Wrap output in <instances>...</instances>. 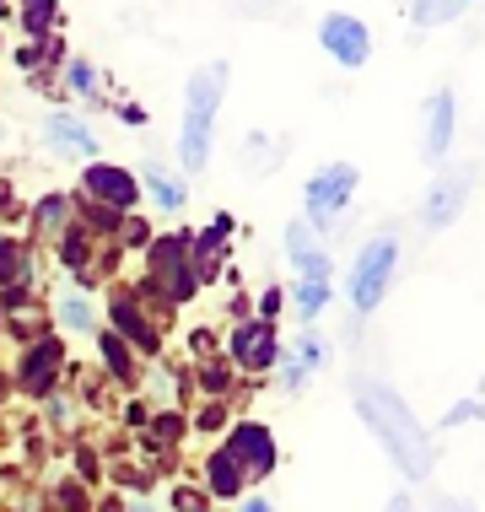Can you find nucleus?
<instances>
[{
	"mask_svg": "<svg viewBox=\"0 0 485 512\" xmlns=\"http://www.w3.org/2000/svg\"><path fill=\"white\" fill-rule=\"evenodd\" d=\"M351 399H356V415L367 421L372 442L388 453V464L399 469L405 480H426L432 475V437H426V426L415 421L410 399L394 389V383L372 378V372H356L351 378Z\"/></svg>",
	"mask_w": 485,
	"mask_h": 512,
	"instance_id": "f257e3e1",
	"label": "nucleus"
},
{
	"mask_svg": "<svg viewBox=\"0 0 485 512\" xmlns=\"http://www.w3.org/2000/svg\"><path fill=\"white\" fill-rule=\"evenodd\" d=\"M227 76H232V65L211 60L184 81V114H178V168H184V178L211 168L216 119H221V103H227Z\"/></svg>",
	"mask_w": 485,
	"mask_h": 512,
	"instance_id": "f03ea898",
	"label": "nucleus"
},
{
	"mask_svg": "<svg viewBox=\"0 0 485 512\" xmlns=\"http://www.w3.org/2000/svg\"><path fill=\"white\" fill-rule=\"evenodd\" d=\"M394 275H399V238L394 232H372V238L356 248V259H351V286H345L351 313L356 318L378 313L383 297L394 292Z\"/></svg>",
	"mask_w": 485,
	"mask_h": 512,
	"instance_id": "7ed1b4c3",
	"label": "nucleus"
},
{
	"mask_svg": "<svg viewBox=\"0 0 485 512\" xmlns=\"http://www.w3.org/2000/svg\"><path fill=\"white\" fill-rule=\"evenodd\" d=\"M108 329H114L135 356H146V362H157L162 345H168V318L151 308V302L135 297L130 286H114V292H108Z\"/></svg>",
	"mask_w": 485,
	"mask_h": 512,
	"instance_id": "20e7f679",
	"label": "nucleus"
},
{
	"mask_svg": "<svg viewBox=\"0 0 485 512\" xmlns=\"http://www.w3.org/2000/svg\"><path fill=\"white\" fill-rule=\"evenodd\" d=\"M356 184H362V168H356V162H324V168L308 173V184H302V205H308L302 221H308L313 232H329L345 216Z\"/></svg>",
	"mask_w": 485,
	"mask_h": 512,
	"instance_id": "39448f33",
	"label": "nucleus"
},
{
	"mask_svg": "<svg viewBox=\"0 0 485 512\" xmlns=\"http://www.w3.org/2000/svg\"><path fill=\"white\" fill-rule=\"evenodd\" d=\"M81 200L103 205L114 216H135L146 205L141 178H135V168H124V162H87L81 168Z\"/></svg>",
	"mask_w": 485,
	"mask_h": 512,
	"instance_id": "423d86ee",
	"label": "nucleus"
},
{
	"mask_svg": "<svg viewBox=\"0 0 485 512\" xmlns=\"http://www.w3.org/2000/svg\"><path fill=\"white\" fill-rule=\"evenodd\" d=\"M227 362L248 372V378H265L281 362V324H265V318H238L227 329Z\"/></svg>",
	"mask_w": 485,
	"mask_h": 512,
	"instance_id": "0eeeda50",
	"label": "nucleus"
},
{
	"mask_svg": "<svg viewBox=\"0 0 485 512\" xmlns=\"http://www.w3.org/2000/svg\"><path fill=\"white\" fill-rule=\"evenodd\" d=\"M318 49L340 65V71H362L372 60V27L356 11H324L318 17Z\"/></svg>",
	"mask_w": 485,
	"mask_h": 512,
	"instance_id": "6e6552de",
	"label": "nucleus"
},
{
	"mask_svg": "<svg viewBox=\"0 0 485 512\" xmlns=\"http://www.w3.org/2000/svg\"><path fill=\"white\" fill-rule=\"evenodd\" d=\"M475 178H480L475 162H469V168H437L432 189H426V200H421V227H426V232L453 227V221L464 216V205H469V189H475Z\"/></svg>",
	"mask_w": 485,
	"mask_h": 512,
	"instance_id": "1a4fd4ad",
	"label": "nucleus"
},
{
	"mask_svg": "<svg viewBox=\"0 0 485 512\" xmlns=\"http://www.w3.org/2000/svg\"><path fill=\"white\" fill-rule=\"evenodd\" d=\"M221 448L238 459V469L248 480H265L275 464H281V448H275V437H270V426L265 421H232L227 426V442Z\"/></svg>",
	"mask_w": 485,
	"mask_h": 512,
	"instance_id": "9d476101",
	"label": "nucleus"
},
{
	"mask_svg": "<svg viewBox=\"0 0 485 512\" xmlns=\"http://www.w3.org/2000/svg\"><path fill=\"white\" fill-rule=\"evenodd\" d=\"M453 130H459V92L453 87H437L426 98V124H421V162L442 168L453 151Z\"/></svg>",
	"mask_w": 485,
	"mask_h": 512,
	"instance_id": "9b49d317",
	"label": "nucleus"
},
{
	"mask_svg": "<svg viewBox=\"0 0 485 512\" xmlns=\"http://www.w3.org/2000/svg\"><path fill=\"white\" fill-rule=\"evenodd\" d=\"M60 367H65L60 335H38V340H27V351H22V362H17V383H22L27 394H49L54 383H60Z\"/></svg>",
	"mask_w": 485,
	"mask_h": 512,
	"instance_id": "f8f14e48",
	"label": "nucleus"
},
{
	"mask_svg": "<svg viewBox=\"0 0 485 512\" xmlns=\"http://www.w3.org/2000/svg\"><path fill=\"white\" fill-rule=\"evenodd\" d=\"M232 232H238V221H232L227 211H216L211 227H200L189 238V265H194V275H200V286H211L221 275V259H227V238H232Z\"/></svg>",
	"mask_w": 485,
	"mask_h": 512,
	"instance_id": "ddd939ff",
	"label": "nucleus"
},
{
	"mask_svg": "<svg viewBox=\"0 0 485 512\" xmlns=\"http://www.w3.org/2000/svg\"><path fill=\"white\" fill-rule=\"evenodd\" d=\"M286 265L297 270V281H329V248L308 221H286Z\"/></svg>",
	"mask_w": 485,
	"mask_h": 512,
	"instance_id": "4468645a",
	"label": "nucleus"
},
{
	"mask_svg": "<svg viewBox=\"0 0 485 512\" xmlns=\"http://www.w3.org/2000/svg\"><path fill=\"white\" fill-rule=\"evenodd\" d=\"M135 178H141V195H151V205H157V211L184 216V205H189V178H184V173H173L168 162H157V157H141Z\"/></svg>",
	"mask_w": 485,
	"mask_h": 512,
	"instance_id": "2eb2a0df",
	"label": "nucleus"
},
{
	"mask_svg": "<svg viewBox=\"0 0 485 512\" xmlns=\"http://www.w3.org/2000/svg\"><path fill=\"white\" fill-rule=\"evenodd\" d=\"M44 141H49V151H60V157L97 162V130H92V119H81V114H49Z\"/></svg>",
	"mask_w": 485,
	"mask_h": 512,
	"instance_id": "dca6fc26",
	"label": "nucleus"
},
{
	"mask_svg": "<svg viewBox=\"0 0 485 512\" xmlns=\"http://www.w3.org/2000/svg\"><path fill=\"white\" fill-rule=\"evenodd\" d=\"M92 345H97V356H103V367H108V378H114V383H124V389L141 383V372H135V351L114 335V329H92Z\"/></svg>",
	"mask_w": 485,
	"mask_h": 512,
	"instance_id": "f3484780",
	"label": "nucleus"
},
{
	"mask_svg": "<svg viewBox=\"0 0 485 512\" xmlns=\"http://www.w3.org/2000/svg\"><path fill=\"white\" fill-rule=\"evenodd\" d=\"M243 486H248V475L238 469V459H232L227 448H216L211 459H205V491L221 496V502H232V496H243Z\"/></svg>",
	"mask_w": 485,
	"mask_h": 512,
	"instance_id": "a211bd4d",
	"label": "nucleus"
},
{
	"mask_svg": "<svg viewBox=\"0 0 485 512\" xmlns=\"http://www.w3.org/2000/svg\"><path fill=\"white\" fill-rule=\"evenodd\" d=\"M194 378H200L205 399H227L232 389H238V367H232L227 356H205V362L194 367Z\"/></svg>",
	"mask_w": 485,
	"mask_h": 512,
	"instance_id": "6ab92c4d",
	"label": "nucleus"
},
{
	"mask_svg": "<svg viewBox=\"0 0 485 512\" xmlns=\"http://www.w3.org/2000/svg\"><path fill=\"white\" fill-rule=\"evenodd\" d=\"M33 281V259H27V243L17 238H0V292Z\"/></svg>",
	"mask_w": 485,
	"mask_h": 512,
	"instance_id": "aec40b11",
	"label": "nucleus"
},
{
	"mask_svg": "<svg viewBox=\"0 0 485 512\" xmlns=\"http://www.w3.org/2000/svg\"><path fill=\"white\" fill-rule=\"evenodd\" d=\"M54 318H60L71 335H92V329H97V308H92L87 292H65L60 302H54Z\"/></svg>",
	"mask_w": 485,
	"mask_h": 512,
	"instance_id": "412c9836",
	"label": "nucleus"
},
{
	"mask_svg": "<svg viewBox=\"0 0 485 512\" xmlns=\"http://www.w3.org/2000/svg\"><path fill=\"white\" fill-rule=\"evenodd\" d=\"M329 302H335V292H329V281H297V286H291V308L302 313V324L324 318Z\"/></svg>",
	"mask_w": 485,
	"mask_h": 512,
	"instance_id": "4be33fe9",
	"label": "nucleus"
},
{
	"mask_svg": "<svg viewBox=\"0 0 485 512\" xmlns=\"http://www.w3.org/2000/svg\"><path fill=\"white\" fill-rule=\"evenodd\" d=\"M60 22V0H22V33L33 44H49V27Z\"/></svg>",
	"mask_w": 485,
	"mask_h": 512,
	"instance_id": "5701e85b",
	"label": "nucleus"
},
{
	"mask_svg": "<svg viewBox=\"0 0 485 512\" xmlns=\"http://www.w3.org/2000/svg\"><path fill=\"white\" fill-rule=\"evenodd\" d=\"M33 216H38V227L60 232V227H71V216H76V200H71V195H44V200L33 205Z\"/></svg>",
	"mask_w": 485,
	"mask_h": 512,
	"instance_id": "b1692460",
	"label": "nucleus"
},
{
	"mask_svg": "<svg viewBox=\"0 0 485 512\" xmlns=\"http://www.w3.org/2000/svg\"><path fill=\"white\" fill-rule=\"evenodd\" d=\"M65 87H71L76 98H92V103H97V87H103V76H97L92 60H81V54H76V60L65 65Z\"/></svg>",
	"mask_w": 485,
	"mask_h": 512,
	"instance_id": "393cba45",
	"label": "nucleus"
},
{
	"mask_svg": "<svg viewBox=\"0 0 485 512\" xmlns=\"http://www.w3.org/2000/svg\"><path fill=\"white\" fill-rule=\"evenodd\" d=\"M459 0H415V6H410V17L415 22H421V27H442V22H453V17H459Z\"/></svg>",
	"mask_w": 485,
	"mask_h": 512,
	"instance_id": "a878e982",
	"label": "nucleus"
},
{
	"mask_svg": "<svg viewBox=\"0 0 485 512\" xmlns=\"http://www.w3.org/2000/svg\"><path fill=\"white\" fill-rule=\"evenodd\" d=\"M291 362H297V367L313 378V372L324 367V340H318L313 329H302V335H297V345H291Z\"/></svg>",
	"mask_w": 485,
	"mask_h": 512,
	"instance_id": "bb28decb",
	"label": "nucleus"
},
{
	"mask_svg": "<svg viewBox=\"0 0 485 512\" xmlns=\"http://www.w3.org/2000/svg\"><path fill=\"white\" fill-rule=\"evenodd\" d=\"M469 421H485V399L480 394H469V399H459L448 415H442V426H469Z\"/></svg>",
	"mask_w": 485,
	"mask_h": 512,
	"instance_id": "cd10ccee",
	"label": "nucleus"
},
{
	"mask_svg": "<svg viewBox=\"0 0 485 512\" xmlns=\"http://www.w3.org/2000/svg\"><path fill=\"white\" fill-rule=\"evenodd\" d=\"M146 243H151V227H146L141 216H124V227H119V243H114V248H141V254H146Z\"/></svg>",
	"mask_w": 485,
	"mask_h": 512,
	"instance_id": "c85d7f7f",
	"label": "nucleus"
},
{
	"mask_svg": "<svg viewBox=\"0 0 485 512\" xmlns=\"http://www.w3.org/2000/svg\"><path fill=\"white\" fill-rule=\"evenodd\" d=\"M194 426H200V432H221V426H227V399H205L200 415H194Z\"/></svg>",
	"mask_w": 485,
	"mask_h": 512,
	"instance_id": "c756f323",
	"label": "nucleus"
},
{
	"mask_svg": "<svg viewBox=\"0 0 485 512\" xmlns=\"http://www.w3.org/2000/svg\"><path fill=\"white\" fill-rule=\"evenodd\" d=\"M281 308H286V292H275V286L254 297V318H265V324H275V318H281Z\"/></svg>",
	"mask_w": 485,
	"mask_h": 512,
	"instance_id": "7c9ffc66",
	"label": "nucleus"
},
{
	"mask_svg": "<svg viewBox=\"0 0 485 512\" xmlns=\"http://www.w3.org/2000/svg\"><path fill=\"white\" fill-rule=\"evenodd\" d=\"M189 351L200 356V362H205V356H216V329H205V324L189 329Z\"/></svg>",
	"mask_w": 485,
	"mask_h": 512,
	"instance_id": "2f4dec72",
	"label": "nucleus"
},
{
	"mask_svg": "<svg viewBox=\"0 0 485 512\" xmlns=\"http://www.w3.org/2000/svg\"><path fill=\"white\" fill-rule=\"evenodd\" d=\"M124 421H130L135 432H146V421H151V405H146V399H130V405H124Z\"/></svg>",
	"mask_w": 485,
	"mask_h": 512,
	"instance_id": "473e14b6",
	"label": "nucleus"
},
{
	"mask_svg": "<svg viewBox=\"0 0 485 512\" xmlns=\"http://www.w3.org/2000/svg\"><path fill=\"white\" fill-rule=\"evenodd\" d=\"M119 119L130 124V130H146V124H151V114H146L141 103H124V108H119Z\"/></svg>",
	"mask_w": 485,
	"mask_h": 512,
	"instance_id": "72a5a7b5",
	"label": "nucleus"
},
{
	"mask_svg": "<svg viewBox=\"0 0 485 512\" xmlns=\"http://www.w3.org/2000/svg\"><path fill=\"white\" fill-rule=\"evenodd\" d=\"M437 512H475V507L459 502V496H437Z\"/></svg>",
	"mask_w": 485,
	"mask_h": 512,
	"instance_id": "f704fd0d",
	"label": "nucleus"
},
{
	"mask_svg": "<svg viewBox=\"0 0 485 512\" xmlns=\"http://www.w3.org/2000/svg\"><path fill=\"white\" fill-rule=\"evenodd\" d=\"M243 512H275V507H270V496H248Z\"/></svg>",
	"mask_w": 485,
	"mask_h": 512,
	"instance_id": "c9c22d12",
	"label": "nucleus"
},
{
	"mask_svg": "<svg viewBox=\"0 0 485 512\" xmlns=\"http://www.w3.org/2000/svg\"><path fill=\"white\" fill-rule=\"evenodd\" d=\"M388 512H410V496H394V502H388Z\"/></svg>",
	"mask_w": 485,
	"mask_h": 512,
	"instance_id": "e433bc0d",
	"label": "nucleus"
},
{
	"mask_svg": "<svg viewBox=\"0 0 485 512\" xmlns=\"http://www.w3.org/2000/svg\"><path fill=\"white\" fill-rule=\"evenodd\" d=\"M130 512H157V502H135Z\"/></svg>",
	"mask_w": 485,
	"mask_h": 512,
	"instance_id": "4c0bfd02",
	"label": "nucleus"
},
{
	"mask_svg": "<svg viewBox=\"0 0 485 512\" xmlns=\"http://www.w3.org/2000/svg\"><path fill=\"white\" fill-rule=\"evenodd\" d=\"M459 6H469V0H459Z\"/></svg>",
	"mask_w": 485,
	"mask_h": 512,
	"instance_id": "58836bf2",
	"label": "nucleus"
}]
</instances>
